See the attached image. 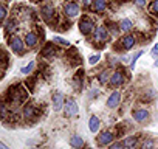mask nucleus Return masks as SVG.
Here are the masks:
<instances>
[{
    "label": "nucleus",
    "instance_id": "nucleus-1",
    "mask_svg": "<svg viewBox=\"0 0 158 149\" xmlns=\"http://www.w3.org/2000/svg\"><path fill=\"white\" fill-rule=\"evenodd\" d=\"M79 31H81L84 36L92 34V33L95 31V23H93V20H92L90 17L84 16L81 20H79Z\"/></svg>",
    "mask_w": 158,
    "mask_h": 149
},
{
    "label": "nucleus",
    "instance_id": "nucleus-2",
    "mask_svg": "<svg viewBox=\"0 0 158 149\" xmlns=\"http://www.w3.org/2000/svg\"><path fill=\"white\" fill-rule=\"evenodd\" d=\"M77 112H79V106H77L76 100H73V98L65 100V103H64V113H65V117L71 118V117L77 115Z\"/></svg>",
    "mask_w": 158,
    "mask_h": 149
},
{
    "label": "nucleus",
    "instance_id": "nucleus-3",
    "mask_svg": "<svg viewBox=\"0 0 158 149\" xmlns=\"http://www.w3.org/2000/svg\"><path fill=\"white\" fill-rule=\"evenodd\" d=\"M10 48H11L13 51L22 54L23 50H25V42H23V39L19 37V36H16V34L11 36V39H10Z\"/></svg>",
    "mask_w": 158,
    "mask_h": 149
},
{
    "label": "nucleus",
    "instance_id": "nucleus-4",
    "mask_svg": "<svg viewBox=\"0 0 158 149\" xmlns=\"http://www.w3.org/2000/svg\"><path fill=\"white\" fill-rule=\"evenodd\" d=\"M113 141H115V134H113L112 130H104V132H101L99 137H98V144H99L101 147L110 146Z\"/></svg>",
    "mask_w": 158,
    "mask_h": 149
},
{
    "label": "nucleus",
    "instance_id": "nucleus-5",
    "mask_svg": "<svg viewBox=\"0 0 158 149\" xmlns=\"http://www.w3.org/2000/svg\"><path fill=\"white\" fill-rule=\"evenodd\" d=\"M109 84H110V87H119V86H123V84H124V71L115 70V71L110 74Z\"/></svg>",
    "mask_w": 158,
    "mask_h": 149
},
{
    "label": "nucleus",
    "instance_id": "nucleus-6",
    "mask_svg": "<svg viewBox=\"0 0 158 149\" xmlns=\"http://www.w3.org/2000/svg\"><path fill=\"white\" fill-rule=\"evenodd\" d=\"M79 13H81V8H79L77 3L68 2V3L64 5V14H65V16H68V17H76Z\"/></svg>",
    "mask_w": 158,
    "mask_h": 149
},
{
    "label": "nucleus",
    "instance_id": "nucleus-7",
    "mask_svg": "<svg viewBox=\"0 0 158 149\" xmlns=\"http://www.w3.org/2000/svg\"><path fill=\"white\" fill-rule=\"evenodd\" d=\"M119 104H121V92L115 90V92L110 93V96L107 100V107L109 109H116Z\"/></svg>",
    "mask_w": 158,
    "mask_h": 149
},
{
    "label": "nucleus",
    "instance_id": "nucleus-8",
    "mask_svg": "<svg viewBox=\"0 0 158 149\" xmlns=\"http://www.w3.org/2000/svg\"><path fill=\"white\" fill-rule=\"evenodd\" d=\"M93 34H95V40H98V42H106V40L109 39V31H107V28L102 27V25L96 27L95 31H93Z\"/></svg>",
    "mask_w": 158,
    "mask_h": 149
},
{
    "label": "nucleus",
    "instance_id": "nucleus-9",
    "mask_svg": "<svg viewBox=\"0 0 158 149\" xmlns=\"http://www.w3.org/2000/svg\"><path fill=\"white\" fill-rule=\"evenodd\" d=\"M64 103H65L64 93H60V92L53 93V107H54V112H60L64 109Z\"/></svg>",
    "mask_w": 158,
    "mask_h": 149
},
{
    "label": "nucleus",
    "instance_id": "nucleus-10",
    "mask_svg": "<svg viewBox=\"0 0 158 149\" xmlns=\"http://www.w3.org/2000/svg\"><path fill=\"white\" fill-rule=\"evenodd\" d=\"M132 117L136 123H144L149 120V110L147 109H135L132 112Z\"/></svg>",
    "mask_w": 158,
    "mask_h": 149
},
{
    "label": "nucleus",
    "instance_id": "nucleus-11",
    "mask_svg": "<svg viewBox=\"0 0 158 149\" xmlns=\"http://www.w3.org/2000/svg\"><path fill=\"white\" fill-rule=\"evenodd\" d=\"M39 115V109L34 106V104H27L25 107H23V118L25 120H33L34 117H37Z\"/></svg>",
    "mask_w": 158,
    "mask_h": 149
},
{
    "label": "nucleus",
    "instance_id": "nucleus-12",
    "mask_svg": "<svg viewBox=\"0 0 158 149\" xmlns=\"http://www.w3.org/2000/svg\"><path fill=\"white\" fill-rule=\"evenodd\" d=\"M135 44H136V39H135L133 34H127L121 39V45H123L124 50H132L135 47Z\"/></svg>",
    "mask_w": 158,
    "mask_h": 149
},
{
    "label": "nucleus",
    "instance_id": "nucleus-13",
    "mask_svg": "<svg viewBox=\"0 0 158 149\" xmlns=\"http://www.w3.org/2000/svg\"><path fill=\"white\" fill-rule=\"evenodd\" d=\"M70 146L73 149H82L84 147V138L81 135H77V134L71 135L70 137Z\"/></svg>",
    "mask_w": 158,
    "mask_h": 149
},
{
    "label": "nucleus",
    "instance_id": "nucleus-14",
    "mask_svg": "<svg viewBox=\"0 0 158 149\" xmlns=\"http://www.w3.org/2000/svg\"><path fill=\"white\" fill-rule=\"evenodd\" d=\"M99 127H101L99 118H98L96 115H92V117L89 118V130H90L92 134H96V132L99 130Z\"/></svg>",
    "mask_w": 158,
    "mask_h": 149
},
{
    "label": "nucleus",
    "instance_id": "nucleus-15",
    "mask_svg": "<svg viewBox=\"0 0 158 149\" xmlns=\"http://www.w3.org/2000/svg\"><path fill=\"white\" fill-rule=\"evenodd\" d=\"M106 8H107V2H106V0H95V2H93V11L96 14H102L106 11Z\"/></svg>",
    "mask_w": 158,
    "mask_h": 149
},
{
    "label": "nucleus",
    "instance_id": "nucleus-16",
    "mask_svg": "<svg viewBox=\"0 0 158 149\" xmlns=\"http://www.w3.org/2000/svg\"><path fill=\"white\" fill-rule=\"evenodd\" d=\"M138 143V137L136 135H130V137H126L123 144H124V149H133Z\"/></svg>",
    "mask_w": 158,
    "mask_h": 149
},
{
    "label": "nucleus",
    "instance_id": "nucleus-17",
    "mask_svg": "<svg viewBox=\"0 0 158 149\" xmlns=\"http://www.w3.org/2000/svg\"><path fill=\"white\" fill-rule=\"evenodd\" d=\"M37 40H39V37H37V34L36 33H33V31H30V33H27V36H25V45H28V47H34L36 44H37Z\"/></svg>",
    "mask_w": 158,
    "mask_h": 149
},
{
    "label": "nucleus",
    "instance_id": "nucleus-18",
    "mask_svg": "<svg viewBox=\"0 0 158 149\" xmlns=\"http://www.w3.org/2000/svg\"><path fill=\"white\" fill-rule=\"evenodd\" d=\"M42 16H44V19H45L47 22H50L51 17L54 16V10H53V6H50V5L42 6Z\"/></svg>",
    "mask_w": 158,
    "mask_h": 149
},
{
    "label": "nucleus",
    "instance_id": "nucleus-19",
    "mask_svg": "<svg viewBox=\"0 0 158 149\" xmlns=\"http://www.w3.org/2000/svg\"><path fill=\"white\" fill-rule=\"evenodd\" d=\"M132 28H133V22H132L130 19H123V20L119 22V30H121V31L129 33Z\"/></svg>",
    "mask_w": 158,
    "mask_h": 149
},
{
    "label": "nucleus",
    "instance_id": "nucleus-20",
    "mask_svg": "<svg viewBox=\"0 0 158 149\" xmlns=\"http://www.w3.org/2000/svg\"><path fill=\"white\" fill-rule=\"evenodd\" d=\"M54 53H56V47H54V44H53V42L47 44V45L44 47V50H42V54H44L45 57H48V56H53Z\"/></svg>",
    "mask_w": 158,
    "mask_h": 149
},
{
    "label": "nucleus",
    "instance_id": "nucleus-21",
    "mask_svg": "<svg viewBox=\"0 0 158 149\" xmlns=\"http://www.w3.org/2000/svg\"><path fill=\"white\" fill-rule=\"evenodd\" d=\"M110 71L109 70H102L101 73H99V76H98V81H99V84L101 86H104V84H107L109 83V79H110Z\"/></svg>",
    "mask_w": 158,
    "mask_h": 149
},
{
    "label": "nucleus",
    "instance_id": "nucleus-22",
    "mask_svg": "<svg viewBox=\"0 0 158 149\" xmlns=\"http://www.w3.org/2000/svg\"><path fill=\"white\" fill-rule=\"evenodd\" d=\"M155 147V141H153V138H144L143 141H141V149H153Z\"/></svg>",
    "mask_w": 158,
    "mask_h": 149
},
{
    "label": "nucleus",
    "instance_id": "nucleus-23",
    "mask_svg": "<svg viewBox=\"0 0 158 149\" xmlns=\"http://www.w3.org/2000/svg\"><path fill=\"white\" fill-rule=\"evenodd\" d=\"M16 27H17V25H16V20H14V19L8 20V23H6V27H5V33H6V34H11V33L16 30Z\"/></svg>",
    "mask_w": 158,
    "mask_h": 149
},
{
    "label": "nucleus",
    "instance_id": "nucleus-24",
    "mask_svg": "<svg viewBox=\"0 0 158 149\" xmlns=\"http://www.w3.org/2000/svg\"><path fill=\"white\" fill-rule=\"evenodd\" d=\"M149 11L152 16H156L158 17V0H152V3L149 6Z\"/></svg>",
    "mask_w": 158,
    "mask_h": 149
},
{
    "label": "nucleus",
    "instance_id": "nucleus-25",
    "mask_svg": "<svg viewBox=\"0 0 158 149\" xmlns=\"http://www.w3.org/2000/svg\"><path fill=\"white\" fill-rule=\"evenodd\" d=\"M53 44H59V45H62V47H68V45H70L68 40H65V39L59 37V36H54V37H53Z\"/></svg>",
    "mask_w": 158,
    "mask_h": 149
},
{
    "label": "nucleus",
    "instance_id": "nucleus-26",
    "mask_svg": "<svg viewBox=\"0 0 158 149\" xmlns=\"http://www.w3.org/2000/svg\"><path fill=\"white\" fill-rule=\"evenodd\" d=\"M34 65H36L34 62H30L28 65H25V67L22 68V73H23V74H30V73L33 71V68H34Z\"/></svg>",
    "mask_w": 158,
    "mask_h": 149
},
{
    "label": "nucleus",
    "instance_id": "nucleus-27",
    "mask_svg": "<svg viewBox=\"0 0 158 149\" xmlns=\"http://www.w3.org/2000/svg\"><path fill=\"white\" fill-rule=\"evenodd\" d=\"M99 59H101V54H93V56L89 57V64H90V65H95V64H98Z\"/></svg>",
    "mask_w": 158,
    "mask_h": 149
},
{
    "label": "nucleus",
    "instance_id": "nucleus-28",
    "mask_svg": "<svg viewBox=\"0 0 158 149\" xmlns=\"http://www.w3.org/2000/svg\"><path fill=\"white\" fill-rule=\"evenodd\" d=\"M109 149H124V144H123V141H113L109 146Z\"/></svg>",
    "mask_w": 158,
    "mask_h": 149
},
{
    "label": "nucleus",
    "instance_id": "nucleus-29",
    "mask_svg": "<svg viewBox=\"0 0 158 149\" xmlns=\"http://www.w3.org/2000/svg\"><path fill=\"white\" fill-rule=\"evenodd\" d=\"M141 54H143V50H141V51H138V53H136V54H135V56L132 57V62H130V70H132V68L135 67V62L138 61V57H139Z\"/></svg>",
    "mask_w": 158,
    "mask_h": 149
},
{
    "label": "nucleus",
    "instance_id": "nucleus-30",
    "mask_svg": "<svg viewBox=\"0 0 158 149\" xmlns=\"http://www.w3.org/2000/svg\"><path fill=\"white\" fill-rule=\"evenodd\" d=\"M6 14H8V11H6V8L5 6H2L0 5V22H2L5 17H6Z\"/></svg>",
    "mask_w": 158,
    "mask_h": 149
},
{
    "label": "nucleus",
    "instance_id": "nucleus-31",
    "mask_svg": "<svg viewBox=\"0 0 158 149\" xmlns=\"http://www.w3.org/2000/svg\"><path fill=\"white\" fill-rule=\"evenodd\" d=\"M135 5L138 8H143V6H146V0H135Z\"/></svg>",
    "mask_w": 158,
    "mask_h": 149
},
{
    "label": "nucleus",
    "instance_id": "nucleus-32",
    "mask_svg": "<svg viewBox=\"0 0 158 149\" xmlns=\"http://www.w3.org/2000/svg\"><path fill=\"white\" fill-rule=\"evenodd\" d=\"M150 54H152L153 57H158V45H153V48H152Z\"/></svg>",
    "mask_w": 158,
    "mask_h": 149
},
{
    "label": "nucleus",
    "instance_id": "nucleus-33",
    "mask_svg": "<svg viewBox=\"0 0 158 149\" xmlns=\"http://www.w3.org/2000/svg\"><path fill=\"white\" fill-rule=\"evenodd\" d=\"M0 149H11V147H10L8 144H5L3 141H0Z\"/></svg>",
    "mask_w": 158,
    "mask_h": 149
},
{
    "label": "nucleus",
    "instance_id": "nucleus-34",
    "mask_svg": "<svg viewBox=\"0 0 158 149\" xmlns=\"http://www.w3.org/2000/svg\"><path fill=\"white\" fill-rule=\"evenodd\" d=\"M90 3H92V0H84V5H85V6H89Z\"/></svg>",
    "mask_w": 158,
    "mask_h": 149
},
{
    "label": "nucleus",
    "instance_id": "nucleus-35",
    "mask_svg": "<svg viewBox=\"0 0 158 149\" xmlns=\"http://www.w3.org/2000/svg\"><path fill=\"white\" fill-rule=\"evenodd\" d=\"M2 57H3V54H2V53H0V64H2Z\"/></svg>",
    "mask_w": 158,
    "mask_h": 149
},
{
    "label": "nucleus",
    "instance_id": "nucleus-36",
    "mask_svg": "<svg viewBox=\"0 0 158 149\" xmlns=\"http://www.w3.org/2000/svg\"><path fill=\"white\" fill-rule=\"evenodd\" d=\"M155 67H158V61H156V62H155Z\"/></svg>",
    "mask_w": 158,
    "mask_h": 149
},
{
    "label": "nucleus",
    "instance_id": "nucleus-37",
    "mask_svg": "<svg viewBox=\"0 0 158 149\" xmlns=\"http://www.w3.org/2000/svg\"><path fill=\"white\" fill-rule=\"evenodd\" d=\"M31 149H39V147H31Z\"/></svg>",
    "mask_w": 158,
    "mask_h": 149
}]
</instances>
